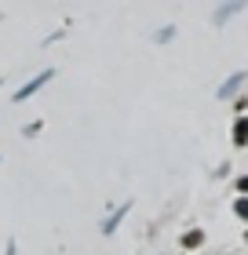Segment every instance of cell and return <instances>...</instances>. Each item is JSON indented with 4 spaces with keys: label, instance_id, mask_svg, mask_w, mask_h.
<instances>
[{
    "label": "cell",
    "instance_id": "cell-1",
    "mask_svg": "<svg viewBox=\"0 0 248 255\" xmlns=\"http://www.w3.org/2000/svg\"><path fill=\"white\" fill-rule=\"evenodd\" d=\"M51 77H55V73H51V69H44V73H37V77H33V80H29V84H26V88H18V95H15V102H22V99H29V95H33V91H40V88H44V84H48V80H51Z\"/></svg>",
    "mask_w": 248,
    "mask_h": 255
},
{
    "label": "cell",
    "instance_id": "cell-7",
    "mask_svg": "<svg viewBox=\"0 0 248 255\" xmlns=\"http://www.w3.org/2000/svg\"><path fill=\"white\" fill-rule=\"evenodd\" d=\"M234 212H238L241 219H248V201H245V197H241V201H238V208H234Z\"/></svg>",
    "mask_w": 248,
    "mask_h": 255
},
{
    "label": "cell",
    "instance_id": "cell-2",
    "mask_svg": "<svg viewBox=\"0 0 248 255\" xmlns=\"http://www.w3.org/2000/svg\"><path fill=\"white\" fill-rule=\"evenodd\" d=\"M128 212H132V204H124V208H117V212H113V215H110V219H106V223H102V234H113V230H117V226H121V219H124Z\"/></svg>",
    "mask_w": 248,
    "mask_h": 255
},
{
    "label": "cell",
    "instance_id": "cell-3",
    "mask_svg": "<svg viewBox=\"0 0 248 255\" xmlns=\"http://www.w3.org/2000/svg\"><path fill=\"white\" fill-rule=\"evenodd\" d=\"M241 84H245V73H234V77L227 80V84L219 88V99H230V95H234V91H238Z\"/></svg>",
    "mask_w": 248,
    "mask_h": 255
},
{
    "label": "cell",
    "instance_id": "cell-4",
    "mask_svg": "<svg viewBox=\"0 0 248 255\" xmlns=\"http://www.w3.org/2000/svg\"><path fill=\"white\" fill-rule=\"evenodd\" d=\"M234 142H238V146H245V142H248V121H245V117L234 124Z\"/></svg>",
    "mask_w": 248,
    "mask_h": 255
},
{
    "label": "cell",
    "instance_id": "cell-5",
    "mask_svg": "<svg viewBox=\"0 0 248 255\" xmlns=\"http://www.w3.org/2000/svg\"><path fill=\"white\" fill-rule=\"evenodd\" d=\"M201 241H205V234H201V230H190V234L183 237V245H186V248H197Z\"/></svg>",
    "mask_w": 248,
    "mask_h": 255
},
{
    "label": "cell",
    "instance_id": "cell-6",
    "mask_svg": "<svg viewBox=\"0 0 248 255\" xmlns=\"http://www.w3.org/2000/svg\"><path fill=\"white\" fill-rule=\"evenodd\" d=\"M238 7H241V4H227V7H223L219 15H216V22H223V18H230V15H234V11H238Z\"/></svg>",
    "mask_w": 248,
    "mask_h": 255
},
{
    "label": "cell",
    "instance_id": "cell-8",
    "mask_svg": "<svg viewBox=\"0 0 248 255\" xmlns=\"http://www.w3.org/2000/svg\"><path fill=\"white\" fill-rule=\"evenodd\" d=\"M238 190H241V193H248V175H245V179H238Z\"/></svg>",
    "mask_w": 248,
    "mask_h": 255
}]
</instances>
